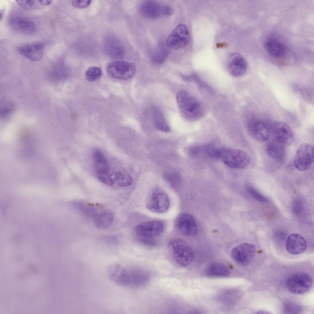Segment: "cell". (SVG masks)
Returning <instances> with one entry per match:
<instances>
[{
  "mask_svg": "<svg viewBox=\"0 0 314 314\" xmlns=\"http://www.w3.org/2000/svg\"><path fill=\"white\" fill-rule=\"evenodd\" d=\"M15 1L20 6L25 10H31L36 7L37 1L16 0Z\"/></svg>",
  "mask_w": 314,
  "mask_h": 314,
  "instance_id": "cell-30",
  "label": "cell"
},
{
  "mask_svg": "<svg viewBox=\"0 0 314 314\" xmlns=\"http://www.w3.org/2000/svg\"><path fill=\"white\" fill-rule=\"evenodd\" d=\"M314 162V148L311 144L303 143L296 151L293 161L295 167L301 171H305L311 167Z\"/></svg>",
  "mask_w": 314,
  "mask_h": 314,
  "instance_id": "cell-6",
  "label": "cell"
},
{
  "mask_svg": "<svg viewBox=\"0 0 314 314\" xmlns=\"http://www.w3.org/2000/svg\"><path fill=\"white\" fill-rule=\"evenodd\" d=\"M247 190L250 194L255 199L261 202H266L268 200L260 194L254 188L251 186L247 187Z\"/></svg>",
  "mask_w": 314,
  "mask_h": 314,
  "instance_id": "cell-31",
  "label": "cell"
},
{
  "mask_svg": "<svg viewBox=\"0 0 314 314\" xmlns=\"http://www.w3.org/2000/svg\"><path fill=\"white\" fill-rule=\"evenodd\" d=\"M167 52L165 48L161 47L152 56L153 61L157 64L162 63L166 58Z\"/></svg>",
  "mask_w": 314,
  "mask_h": 314,
  "instance_id": "cell-29",
  "label": "cell"
},
{
  "mask_svg": "<svg viewBox=\"0 0 314 314\" xmlns=\"http://www.w3.org/2000/svg\"><path fill=\"white\" fill-rule=\"evenodd\" d=\"M108 73L111 77L120 80H127L134 75L136 67L133 63L117 61L110 63L107 67Z\"/></svg>",
  "mask_w": 314,
  "mask_h": 314,
  "instance_id": "cell-7",
  "label": "cell"
},
{
  "mask_svg": "<svg viewBox=\"0 0 314 314\" xmlns=\"http://www.w3.org/2000/svg\"><path fill=\"white\" fill-rule=\"evenodd\" d=\"M206 272L209 276L216 277H226L230 274V270L226 266L219 263L210 265L208 267Z\"/></svg>",
  "mask_w": 314,
  "mask_h": 314,
  "instance_id": "cell-25",
  "label": "cell"
},
{
  "mask_svg": "<svg viewBox=\"0 0 314 314\" xmlns=\"http://www.w3.org/2000/svg\"><path fill=\"white\" fill-rule=\"evenodd\" d=\"M264 48L271 56L275 58H280L285 54V48L284 44L274 38H268L264 43Z\"/></svg>",
  "mask_w": 314,
  "mask_h": 314,
  "instance_id": "cell-21",
  "label": "cell"
},
{
  "mask_svg": "<svg viewBox=\"0 0 314 314\" xmlns=\"http://www.w3.org/2000/svg\"><path fill=\"white\" fill-rule=\"evenodd\" d=\"M218 159L227 166L234 168H242L248 166L250 159L248 154L241 149L219 148Z\"/></svg>",
  "mask_w": 314,
  "mask_h": 314,
  "instance_id": "cell-3",
  "label": "cell"
},
{
  "mask_svg": "<svg viewBox=\"0 0 314 314\" xmlns=\"http://www.w3.org/2000/svg\"><path fill=\"white\" fill-rule=\"evenodd\" d=\"M4 12V11H3V10H0V20H1L2 19V18L3 16V15Z\"/></svg>",
  "mask_w": 314,
  "mask_h": 314,
  "instance_id": "cell-35",
  "label": "cell"
},
{
  "mask_svg": "<svg viewBox=\"0 0 314 314\" xmlns=\"http://www.w3.org/2000/svg\"><path fill=\"white\" fill-rule=\"evenodd\" d=\"M102 71L101 69L97 67H91L86 70L85 77L88 81L91 82L98 79L101 76Z\"/></svg>",
  "mask_w": 314,
  "mask_h": 314,
  "instance_id": "cell-28",
  "label": "cell"
},
{
  "mask_svg": "<svg viewBox=\"0 0 314 314\" xmlns=\"http://www.w3.org/2000/svg\"><path fill=\"white\" fill-rule=\"evenodd\" d=\"M139 10L144 17L153 19L169 16L173 12L172 8L169 6L154 0L144 1L140 5Z\"/></svg>",
  "mask_w": 314,
  "mask_h": 314,
  "instance_id": "cell-5",
  "label": "cell"
},
{
  "mask_svg": "<svg viewBox=\"0 0 314 314\" xmlns=\"http://www.w3.org/2000/svg\"><path fill=\"white\" fill-rule=\"evenodd\" d=\"M37 1L40 4L45 6L49 5L52 2V0H37Z\"/></svg>",
  "mask_w": 314,
  "mask_h": 314,
  "instance_id": "cell-34",
  "label": "cell"
},
{
  "mask_svg": "<svg viewBox=\"0 0 314 314\" xmlns=\"http://www.w3.org/2000/svg\"><path fill=\"white\" fill-rule=\"evenodd\" d=\"M285 247L290 253L297 255L303 253L306 250L307 243L303 236L298 234L293 233L287 237Z\"/></svg>",
  "mask_w": 314,
  "mask_h": 314,
  "instance_id": "cell-19",
  "label": "cell"
},
{
  "mask_svg": "<svg viewBox=\"0 0 314 314\" xmlns=\"http://www.w3.org/2000/svg\"><path fill=\"white\" fill-rule=\"evenodd\" d=\"M154 124L158 130L165 132H170V128L162 112L158 108H154L152 110Z\"/></svg>",
  "mask_w": 314,
  "mask_h": 314,
  "instance_id": "cell-24",
  "label": "cell"
},
{
  "mask_svg": "<svg viewBox=\"0 0 314 314\" xmlns=\"http://www.w3.org/2000/svg\"><path fill=\"white\" fill-rule=\"evenodd\" d=\"M114 181L117 185L121 187H126L130 186L133 182V179L131 175L124 170L118 171L114 173Z\"/></svg>",
  "mask_w": 314,
  "mask_h": 314,
  "instance_id": "cell-26",
  "label": "cell"
},
{
  "mask_svg": "<svg viewBox=\"0 0 314 314\" xmlns=\"http://www.w3.org/2000/svg\"><path fill=\"white\" fill-rule=\"evenodd\" d=\"M44 47V43L37 42L20 46L17 50L21 55L28 59L36 61L42 58Z\"/></svg>",
  "mask_w": 314,
  "mask_h": 314,
  "instance_id": "cell-18",
  "label": "cell"
},
{
  "mask_svg": "<svg viewBox=\"0 0 314 314\" xmlns=\"http://www.w3.org/2000/svg\"><path fill=\"white\" fill-rule=\"evenodd\" d=\"M107 274L109 279L119 285L126 286L131 282L130 274L121 264L114 263L108 267Z\"/></svg>",
  "mask_w": 314,
  "mask_h": 314,
  "instance_id": "cell-14",
  "label": "cell"
},
{
  "mask_svg": "<svg viewBox=\"0 0 314 314\" xmlns=\"http://www.w3.org/2000/svg\"><path fill=\"white\" fill-rule=\"evenodd\" d=\"M169 205L170 200L167 193L161 189L156 187L151 191L146 206L152 212L161 213L166 212Z\"/></svg>",
  "mask_w": 314,
  "mask_h": 314,
  "instance_id": "cell-9",
  "label": "cell"
},
{
  "mask_svg": "<svg viewBox=\"0 0 314 314\" xmlns=\"http://www.w3.org/2000/svg\"><path fill=\"white\" fill-rule=\"evenodd\" d=\"M255 246L251 243H244L234 247L231 255L238 265L244 266L248 265L254 258L255 254Z\"/></svg>",
  "mask_w": 314,
  "mask_h": 314,
  "instance_id": "cell-11",
  "label": "cell"
},
{
  "mask_svg": "<svg viewBox=\"0 0 314 314\" xmlns=\"http://www.w3.org/2000/svg\"><path fill=\"white\" fill-rule=\"evenodd\" d=\"M163 177L164 179L174 188H176L181 184V178L180 174L177 172L168 170L164 172Z\"/></svg>",
  "mask_w": 314,
  "mask_h": 314,
  "instance_id": "cell-27",
  "label": "cell"
},
{
  "mask_svg": "<svg viewBox=\"0 0 314 314\" xmlns=\"http://www.w3.org/2000/svg\"><path fill=\"white\" fill-rule=\"evenodd\" d=\"M313 283L311 276L304 272L295 273L288 278L286 285L288 290L295 294H302L308 291Z\"/></svg>",
  "mask_w": 314,
  "mask_h": 314,
  "instance_id": "cell-4",
  "label": "cell"
},
{
  "mask_svg": "<svg viewBox=\"0 0 314 314\" xmlns=\"http://www.w3.org/2000/svg\"><path fill=\"white\" fill-rule=\"evenodd\" d=\"M92 1L89 0H73L72 1V5L78 8H84L88 7L91 3Z\"/></svg>",
  "mask_w": 314,
  "mask_h": 314,
  "instance_id": "cell-32",
  "label": "cell"
},
{
  "mask_svg": "<svg viewBox=\"0 0 314 314\" xmlns=\"http://www.w3.org/2000/svg\"><path fill=\"white\" fill-rule=\"evenodd\" d=\"M175 224L180 232L185 236L193 237L197 233L198 228L195 220L188 213L180 214L175 220Z\"/></svg>",
  "mask_w": 314,
  "mask_h": 314,
  "instance_id": "cell-15",
  "label": "cell"
},
{
  "mask_svg": "<svg viewBox=\"0 0 314 314\" xmlns=\"http://www.w3.org/2000/svg\"><path fill=\"white\" fill-rule=\"evenodd\" d=\"M266 149L268 155L277 161H280L285 155L284 145L274 139L267 143Z\"/></svg>",
  "mask_w": 314,
  "mask_h": 314,
  "instance_id": "cell-22",
  "label": "cell"
},
{
  "mask_svg": "<svg viewBox=\"0 0 314 314\" xmlns=\"http://www.w3.org/2000/svg\"><path fill=\"white\" fill-rule=\"evenodd\" d=\"M164 228V224L162 221L151 220L139 224L135 230L136 233L142 239H149L159 236Z\"/></svg>",
  "mask_w": 314,
  "mask_h": 314,
  "instance_id": "cell-13",
  "label": "cell"
},
{
  "mask_svg": "<svg viewBox=\"0 0 314 314\" xmlns=\"http://www.w3.org/2000/svg\"><path fill=\"white\" fill-rule=\"evenodd\" d=\"M76 205L78 206V207L80 208V209H81L80 210L83 212L84 213L88 215H91L93 214V211L90 207L84 205L82 204H78L77 205Z\"/></svg>",
  "mask_w": 314,
  "mask_h": 314,
  "instance_id": "cell-33",
  "label": "cell"
},
{
  "mask_svg": "<svg viewBox=\"0 0 314 314\" xmlns=\"http://www.w3.org/2000/svg\"><path fill=\"white\" fill-rule=\"evenodd\" d=\"M270 125L265 120L251 118L247 126L249 132L255 140L261 142L267 141L270 135Z\"/></svg>",
  "mask_w": 314,
  "mask_h": 314,
  "instance_id": "cell-10",
  "label": "cell"
},
{
  "mask_svg": "<svg viewBox=\"0 0 314 314\" xmlns=\"http://www.w3.org/2000/svg\"><path fill=\"white\" fill-rule=\"evenodd\" d=\"M168 251L178 265L186 266L192 262L193 258V251L186 242L179 238L170 240L167 244Z\"/></svg>",
  "mask_w": 314,
  "mask_h": 314,
  "instance_id": "cell-2",
  "label": "cell"
},
{
  "mask_svg": "<svg viewBox=\"0 0 314 314\" xmlns=\"http://www.w3.org/2000/svg\"><path fill=\"white\" fill-rule=\"evenodd\" d=\"M226 64L230 73L235 77L243 75L247 68V63L244 58L236 53H232L228 56Z\"/></svg>",
  "mask_w": 314,
  "mask_h": 314,
  "instance_id": "cell-17",
  "label": "cell"
},
{
  "mask_svg": "<svg viewBox=\"0 0 314 314\" xmlns=\"http://www.w3.org/2000/svg\"><path fill=\"white\" fill-rule=\"evenodd\" d=\"M92 155L96 174H109L110 170L108 161L102 152L95 149L93 151Z\"/></svg>",
  "mask_w": 314,
  "mask_h": 314,
  "instance_id": "cell-20",
  "label": "cell"
},
{
  "mask_svg": "<svg viewBox=\"0 0 314 314\" xmlns=\"http://www.w3.org/2000/svg\"><path fill=\"white\" fill-rule=\"evenodd\" d=\"M114 220L113 213L108 210L104 211L99 214L94 221L95 227L100 229H105L112 224Z\"/></svg>",
  "mask_w": 314,
  "mask_h": 314,
  "instance_id": "cell-23",
  "label": "cell"
},
{
  "mask_svg": "<svg viewBox=\"0 0 314 314\" xmlns=\"http://www.w3.org/2000/svg\"><path fill=\"white\" fill-rule=\"evenodd\" d=\"M270 134L274 139L285 145H289L293 142L294 136L289 126L281 121L273 122L270 125Z\"/></svg>",
  "mask_w": 314,
  "mask_h": 314,
  "instance_id": "cell-12",
  "label": "cell"
},
{
  "mask_svg": "<svg viewBox=\"0 0 314 314\" xmlns=\"http://www.w3.org/2000/svg\"><path fill=\"white\" fill-rule=\"evenodd\" d=\"M190 40V34L186 25L178 24L173 30L167 39L166 46L173 49L178 50L185 47Z\"/></svg>",
  "mask_w": 314,
  "mask_h": 314,
  "instance_id": "cell-8",
  "label": "cell"
},
{
  "mask_svg": "<svg viewBox=\"0 0 314 314\" xmlns=\"http://www.w3.org/2000/svg\"><path fill=\"white\" fill-rule=\"evenodd\" d=\"M179 108L183 115L191 120L200 118L204 113L203 107L200 101L187 91L181 90L176 95Z\"/></svg>",
  "mask_w": 314,
  "mask_h": 314,
  "instance_id": "cell-1",
  "label": "cell"
},
{
  "mask_svg": "<svg viewBox=\"0 0 314 314\" xmlns=\"http://www.w3.org/2000/svg\"><path fill=\"white\" fill-rule=\"evenodd\" d=\"M8 23L12 29L24 34H31L36 30V25L33 21L21 16H11L9 19Z\"/></svg>",
  "mask_w": 314,
  "mask_h": 314,
  "instance_id": "cell-16",
  "label": "cell"
}]
</instances>
